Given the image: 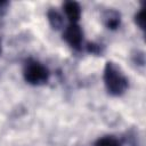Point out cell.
Returning a JSON list of instances; mask_svg holds the SVG:
<instances>
[{"mask_svg": "<svg viewBox=\"0 0 146 146\" xmlns=\"http://www.w3.org/2000/svg\"><path fill=\"white\" fill-rule=\"evenodd\" d=\"M104 83L106 90L112 96H121L128 89L129 82L120 66L113 62H107L104 68Z\"/></svg>", "mask_w": 146, "mask_h": 146, "instance_id": "6da1fadb", "label": "cell"}, {"mask_svg": "<svg viewBox=\"0 0 146 146\" xmlns=\"http://www.w3.org/2000/svg\"><path fill=\"white\" fill-rule=\"evenodd\" d=\"M23 76L27 83L33 86H40L47 83V81L49 80V71L40 62L29 59L24 64Z\"/></svg>", "mask_w": 146, "mask_h": 146, "instance_id": "7a4b0ae2", "label": "cell"}, {"mask_svg": "<svg viewBox=\"0 0 146 146\" xmlns=\"http://www.w3.org/2000/svg\"><path fill=\"white\" fill-rule=\"evenodd\" d=\"M63 39L74 49H80L83 43V31L78 23H70L63 33Z\"/></svg>", "mask_w": 146, "mask_h": 146, "instance_id": "3957f363", "label": "cell"}, {"mask_svg": "<svg viewBox=\"0 0 146 146\" xmlns=\"http://www.w3.org/2000/svg\"><path fill=\"white\" fill-rule=\"evenodd\" d=\"M64 13L70 23H78L81 17V7L75 1H66L63 5Z\"/></svg>", "mask_w": 146, "mask_h": 146, "instance_id": "277c9868", "label": "cell"}, {"mask_svg": "<svg viewBox=\"0 0 146 146\" xmlns=\"http://www.w3.org/2000/svg\"><path fill=\"white\" fill-rule=\"evenodd\" d=\"M47 16H48V21H49L50 25H51L54 29L58 30V29H60V27L63 26V17H62V15H60L57 10L50 9V10L47 13Z\"/></svg>", "mask_w": 146, "mask_h": 146, "instance_id": "5b68a950", "label": "cell"}, {"mask_svg": "<svg viewBox=\"0 0 146 146\" xmlns=\"http://www.w3.org/2000/svg\"><path fill=\"white\" fill-rule=\"evenodd\" d=\"M105 23L108 29H112V30L116 29L120 25V15L116 11L110 10L105 16Z\"/></svg>", "mask_w": 146, "mask_h": 146, "instance_id": "8992f818", "label": "cell"}, {"mask_svg": "<svg viewBox=\"0 0 146 146\" xmlns=\"http://www.w3.org/2000/svg\"><path fill=\"white\" fill-rule=\"evenodd\" d=\"M95 146H122L121 143L119 141V139H116L113 136H105L99 138L96 143Z\"/></svg>", "mask_w": 146, "mask_h": 146, "instance_id": "52a82bcc", "label": "cell"}, {"mask_svg": "<svg viewBox=\"0 0 146 146\" xmlns=\"http://www.w3.org/2000/svg\"><path fill=\"white\" fill-rule=\"evenodd\" d=\"M135 22L139 26V29L145 30V9L140 8V10L135 15Z\"/></svg>", "mask_w": 146, "mask_h": 146, "instance_id": "ba28073f", "label": "cell"}, {"mask_svg": "<svg viewBox=\"0 0 146 146\" xmlns=\"http://www.w3.org/2000/svg\"><path fill=\"white\" fill-rule=\"evenodd\" d=\"M0 52H1V46H0Z\"/></svg>", "mask_w": 146, "mask_h": 146, "instance_id": "9c48e42d", "label": "cell"}]
</instances>
